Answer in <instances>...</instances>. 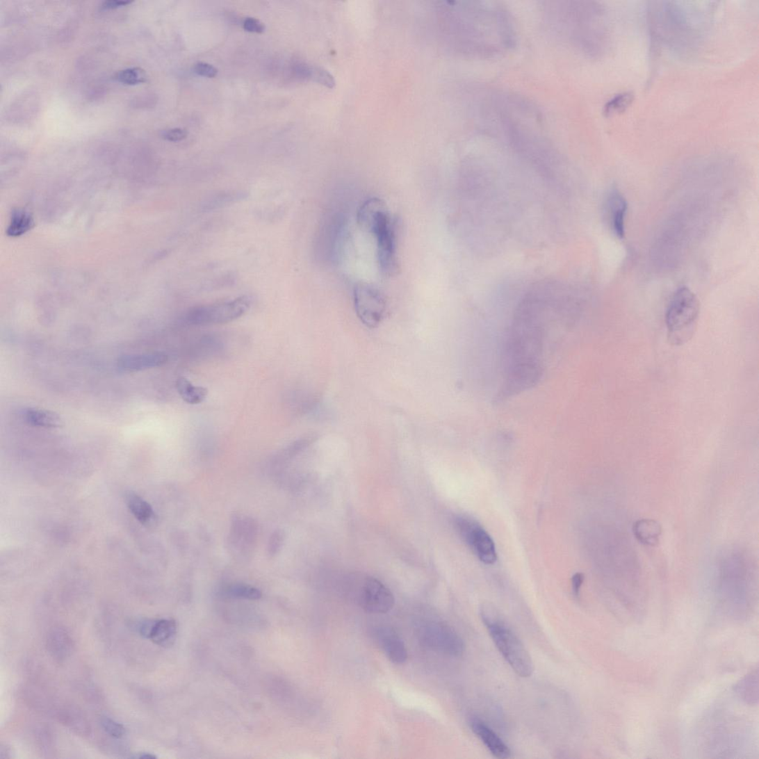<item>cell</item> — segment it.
Masks as SVG:
<instances>
[{
  "label": "cell",
  "instance_id": "obj_1",
  "mask_svg": "<svg viewBox=\"0 0 759 759\" xmlns=\"http://www.w3.org/2000/svg\"><path fill=\"white\" fill-rule=\"evenodd\" d=\"M453 47L466 57L489 59L514 48L516 30L506 8L495 2H466L446 6Z\"/></svg>",
  "mask_w": 759,
  "mask_h": 759
},
{
  "label": "cell",
  "instance_id": "obj_2",
  "mask_svg": "<svg viewBox=\"0 0 759 759\" xmlns=\"http://www.w3.org/2000/svg\"><path fill=\"white\" fill-rule=\"evenodd\" d=\"M546 25L569 47L590 58L604 54L609 42L607 16L604 7L594 2L564 1L544 3Z\"/></svg>",
  "mask_w": 759,
  "mask_h": 759
},
{
  "label": "cell",
  "instance_id": "obj_3",
  "mask_svg": "<svg viewBox=\"0 0 759 759\" xmlns=\"http://www.w3.org/2000/svg\"><path fill=\"white\" fill-rule=\"evenodd\" d=\"M357 220L362 229L375 238L380 272L387 277L397 275L399 263L396 231L386 204L376 197L367 199L360 207Z\"/></svg>",
  "mask_w": 759,
  "mask_h": 759
},
{
  "label": "cell",
  "instance_id": "obj_4",
  "mask_svg": "<svg viewBox=\"0 0 759 759\" xmlns=\"http://www.w3.org/2000/svg\"><path fill=\"white\" fill-rule=\"evenodd\" d=\"M482 618L498 650L517 675L523 678L532 676L534 665L525 646L500 618L494 607L485 605L482 609Z\"/></svg>",
  "mask_w": 759,
  "mask_h": 759
},
{
  "label": "cell",
  "instance_id": "obj_5",
  "mask_svg": "<svg viewBox=\"0 0 759 759\" xmlns=\"http://www.w3.org/2000/svg\"><path fill=\"white\" fill-rule=\"evenodd\" d=\"M700 314V303L687 286L679 287L669 302L665 316L669 343L683 345L693 338Z\"/></svg>",
  "mask_w": 759,
  "mask_h": 759
},
{
  "label": "cell",
  "instance_id": "obj_6",
  "mask_svg": "<svg viewBox=\"0 0 759 759\" xmlns=\"http://www.w3.org/2000/svg\"><path fill=\"white\" fill-rule=\"evenodd\" d=\"M247 297H239L225 302L199 306L186 312L184 320L192 326L225 325L243 316L250 308Z\"/></svg>",
  "mask_w": 759,
  "mask_h": 759
},
{
  "label": "cell",
  "instance_id": "obj_7",
  "mask_svg": "<svg viewBox=\"0 0 759 759\" xmlns=\"http://www.w3.org/2000/svg\"><path fill=\"white\" fill-rule=\"evenodd\" d=\"M350 576L349 583L354 588L357 601L364 610L373 614H384L393 608L395 598L392 591L380 580L361 573Z\"/></svg>",
  "mask_w": 759,
  "mask_h": 759
},
{
  "label": "cell",
  "instance_id": "obj_8",
  "mask_svg": "<svg viewBox=\"0 0 759 759\" xmlns=\"http://www.w3.org/2000/svg\"><path fill=\"white\" fill-rule=\"evenodd\" d=\"M417 632L422 644L432 651L453 657L461 656L464 652L463 639L448 623L435 620L423 621Z\"/></svg>",
  "mask_w": 759,
  "mask_h": 759
},
{
  "label": "cell",
  "instance_id": "obj_9",
  "mask_svg": "<svg viewBox=\"0 0 759 759\" xmlns=\"http://www.w3.org/2000/svg\"><path fill=\"white\" fill-rule=\"evenodd\" d=\"M353 298L356 314L366 327L374 329L381 325L387 308L386 297L381 290L361 282L354 286Z\"/></svg>",
  "mask_w": 759,
  "mask_h": 759
},
{
  "label": "cell",
  "instance_id": "obj_10",
  "mask_svg": "<svg viewBox=\"0 0 759 759\" xmlns=\"http://www.w3.org/2000/svg\"><path fill=\"white\" fill-rule=\"evenodd\" d=\"M455 524L462 538L480 561L486 564H493L496 562L494 541L478 522L470 518L459 517L455 519Z\"/></svg>",
  "mask_w": 759,
  "mask_h": 759
},
{
  "label": "cell",
  "instance_id": "obj_11",
  "mask_svg": "<svg viewBox=\"0 0 759 759\" xmlns=\"http://www.w3.org/2000/svg\"><path fill=\"white\" fill-rule=\"evenodd\" d=\"M374 639L391 662L405 664L408 658L406 645L392 628L378 627L374 630Z\"/></svg>",
  "mask_w": 759,
  "mask_h": 759
},
{
  "label": "cell",
  "instance_id": "obj_12",
  "mask_svg": "<svg viewBox=\"0 0 759 759\" xmlns=\"http://www.w3.org/2000/svg\"><path fill=\"white\" fill-rule=\"evenodd\" d=\"M628 209L627 199L618 189H612L607 200V216L613 234L620 240L623 239L625 236V220Z\"/></svg>",
  "mask_w": 759,
  "mask_h": 759
},
{
  "label": "cell",
  "instance_id": "obj_13",
  "mask_svg": "<svg viewBox=\"0 0 759 759\" xmlns=\"http://www.w3.org/2000/svg\"><path fill=\"white\" fill-rule=\"evenodd\" d=\"M56 719L75 734L87 737L91 735L90 723L83 712L72 705H58L54 713Z\"/></svg>",
  "mask_w": 759,
  "mask_h": 759
},
{
  "label": "cell",
  "instance_id": "obj_14",
  "mask_svg": "<svg viewBox=\"0 0 759 759\" xmlns=\"http://www.w3.org/2000/svg\"><path fill=\"white\" fill-rule=\"evenodd\" d=\"M74 643L70 633L65 628L56 627L47 635V648L55 662L63 663L72 655Z\"/></svg>",
  "mask_w": 759,
  "mask_h": 759
},
{
  "label": "cell",
  "instance_id": "obj_15",
  "mask_svg": "<svg viewBox=\"0 0 759 759\" xmlns=\"http://www.w3.org/2000/svg\"><path fill=\"white\" fill-rule=\"evenodd\" d=\"M471 728L474 733L495 757L505 759L511 756L509 746L484 721L474 718L471 720Z\"/></svg>",
  "mask_w": 759,
  "mask_h": 759
},
{
  "label": "cell",
  "instance_id": "obj_16",
  "mask_svg": "<svg viewBox=\"0 0 759 759\" xmlns=\"http://www.w3.org/2000/svg\"><path fill=\"white\" fill-rule=\"evenodd\" d=\"M168 355L163 352L122 356L118 359L119 369L126 372H136L151 369L165 364Z\"/></svg>",
  "mask_w": 759,
  "mask_h": 759
},
{
  "label": "cell",
  "instance_id": "obj_17",
  "mask_svg": "<svg viewBox=\"0 0 759 759\" xmlns=\"http://www.w3.org/2000/svg\"><path fill=\"white\" fill-rule=\"evenodd\" d=\"M177 628L174 620H154L149 639L161 646H170L175 641Z\"/></svg>",
  "mask_w": 759,
  "mask_h": 759
},
{
  "label": "cell",
  "instance_id": "obj_18",
  "mask_svg": "<svg viewBox=\"0 0 759 759\" xmlns=\"http://www.w3.org/2000/svg\"><path fill=\"white\" fill-rule=\"evenodd\" d=\"M25 420L31 425L44 428H59L63 422L57 413L37 408H28L24 411Z\"/></svg>",
  "mask_w": 759,
  "mask_h": 759
},
{
  "label": "cell",
  "instance_id": "obj_19",
  "mask_svg": "<svg viewBox=\"0 0 759 759\" xmlns=\"http://www.w3.org/2000/svg\"><path fill=\"white\" fill-rule=\"evenodd\" d=\"M660 523L652 519H642L636 521L633 526V532L637 540L647 546H655L660 541L662 534Z\"/></svg>",
  "mask_w": 759,
  "mask_h": 759
},
{
  "label": "cell",
  "instance_id": "obj_20",
  "mask_svg": "<svg viewBox=\"0 0 759 759\" xmlns=\"http://www.w3.org/2000/svg\"><path fill=\"white\" fill-rule=\"evenodd\" d=\"M175 386L177 393L188 405H197L202 403L209 393L206 388L195 386L183 377L177 379Z\"/></svg>",
  "mask_w": 759,
  "mask_h": 759
},
{
  "label": "cell",
  "instance_id": "obj_21",
  "mask_svg": "<svg viewBox=\"0 0 759 759\" xmlns=\"http://www.w3.org/2000/svg\"><path fill=\"white\" fill-rule=\"evenodd\" d=\"M33 226H35V221L29 212L17 209L11 215L6 231L7 236L13 238L21 236L30 231Z\"/></svg>",
  "mask_w": 759,
  "mask_h": 759
},
{
  "label": "cell",
  "instance_id": "obj_22",
  "mask_svg": "<svg viewBox=\"0 0 759 759\" xmlns=\"http://www.w3.org/2000/svg\"><path fill=\"white\" fill-rule=\"evenodd\" d=\"M126 499L129 509L140 523L147 524L154 519V513L152 507L138 495L129 492Z\"/></svg>",
  "mask_w": 759,
  "mask_h": 759
},
{
  "label": "cell",
  "instance_id": "obj_23",
  "mask_svg": "<svg viewBox=\"0 0 759 759\" xmlns=\"http://www.w3.org/2000/svg\"><path fill=\"white\" fill-rule=\"evenodd\" d=\"M633 95L630 92H624L614 97L605 107V113L611 115L627 108L632 102Z\"/></svg>",
  "mask_w": 759,
  "mask_h": 759
},
{
  "label": "cell",
  "instance_id": "obj_24",
  "mask_svg": "<svg viewBox=\"0 0 759 759\" xmlns=\"http://www.w3.org/2000/svg\"><path fill=\"white\" fill-rule=\"evenodd\" d=\"M227 594L233 597L249 600H259L262 597L260 589L244 585H234L229 587Z\"/></svg>",
  "mask_w": 759,
  "mask_h": 759
},
{
  "label": "cell",
  "instance_id": "obj_25",
  "mask_svg": "<svg viewBox=\"0 0 759 759\" xmlns=\"http://www.w3.org/2000/svg\"><path fill=\"white\" fill-rule=\"evenodd\" d=\"M115 78L120 83L131 85L147 81L146 73L138 68H132L120 71L116 74Z\"/></svg>",
  "mask_w": 759,
  "mask_h": 759
},
{
  "label": "cell",
  "instance_id": "obj_26",
  "mask_svg": "<svg viewBox=\"0 0 759 759\" xmlns=\"http://www.w3.org/2000/svg\"><path fill=\"white\" fill-rule=\"evenodd\" d=\"M100 724L105 732L115 739H121L126 734V729L121 724L108 717L101 718Z\"/></svg>",
  "mask_w": 759,
  "mask_h": 759
},
{
  "label": "cell",
  "instance_id": "obj_27",
  "mask_svg": "<svg viewBox=\"0 0 759 759\" xmlns=\"http://www.w3.org/2000/svg\"><path fill=\"white\" fill-rule=\"evenodd\" d=\"M36 736L42 751L46 753H50L53 751L54 736L47 727L40 728Z\"/></svg>",
  "mask_w": 759,
  "mask_h": 759
},
{
  "label": "cell",
  "instance_id": "obj_28",
  "mask_svg": "<svg viewBox=\"0 0 759 759\" xmlns=\"http://www.w3.org/2000/svg\"><path fill=\"white\" fill-rule=\"evenodd\" d=\"M285 540V533L283 530H276L271 535L269 545H268V553L270 556L277 555L281 550Z\"/></svg>",
  "mask_w": 759,
  "mask_h": 759
},
{
  "label": "cell",
  "instance_id": "obj_29",
  "mask_svg": "<svg viewBox=\"0 0 759 759\" xmlns=\"http://www.w3.org/2000/svg\"><path fill=\"white\" fill-rule=\"evenodd\" d=\"M194 71L197 74L208 78H214L218 73V70L215 66L206 63H198L195 64Z\"/></svg>",
  "mask_w": 759,
  "mask_h": 759
},
{
  "label": "cell",
  "instance_id": "obj_30",
  "mask_svg": "<svg viewBox=\"0 0 759 759\" xmlns=\"http://www.w3.org/2000/svg\"><path fill=\"white\" fill-rule=\"evenodd\" d=\"M243 28L245 31L256 33H262L265 31V25L256 18L247 17L243 21Z\"/></svg>",
  "mask_w": 759,
  "mask_h": 759
},
{
  "label": "cell",
  "instance_id": "obj_31",
  "mask_svg": "<svg viewBox=\"0 0 759 759\" xmlns=\"http://www.w3.org/2000/svg\"><path fill=\"white\" fill-rule=\"evenodd\" d=\"M187 136V131L180 128L165 130L163 133V138L170 142H180L185 140Z\"/></svg>",
  "mask_w": 759,
  "mask_h": 759
},
{
  "label": "cell",
  "instance_id": "obj_32",
  "mask_svg": "<svg viewBox=\"0 0 759 759\" xmlns=\"http://www.w3.org/2000/svg\"><path fill=\"white\" fill-rule=\"evenodd\" d=\"M585 580L584 574L578 573L572 578V587L573 594L578 597L579 596L580 587H582Z\"/></svg>",
  "mask_w": 759,
  "mask_h": 759
},
{
  "label": "cell",
  "instance_id": "obj_33",
  "mask_svg": "<svg viewBox=\"0 0 759 759\" xmlns=\"http://www.w3.org/2000/svg\"><path fill=\"white\" fill-rule=\"evenodd\" d=\"M131 3L130 1H119V0H109L106 1L102 5L104 10L115 9L120 7L126 6Z\"/></svg>",
  "mask_w": 759,
  "mask_h": 759
},
{
  "label": "cell",
  "instance_id": "obj_34",
  "mask_svg": "<svg viewBox=\"0 0 759 759\" xmlns=\"http://www.w3.org/2000/svg\"><path fill=\"white\" fill-rule=\"evenodd\" d=\"M13 757V750L10 749V747L6 744H1V746H0V758L9 759Z\"/></svg>",
  "mask_w": 759,
  "mask_h": 759
},
{
  "label": "cell",
  "instance_id": "obj_35",
  "mask_svg": "<svg viewBox=\"0 0 759 759\" xmlns=\"http://www.w3.org/2000/svg\"><path fill=\"white\" fill-rule=\"evenodd\" d=\"M133 758H145V759H154V758H156L157 757H156L154 755H153L152 753H139V755H138V756H133Z\"/></svg>",
  "mask_w": 759,
  "mask_h": 759
}]
</instances>
